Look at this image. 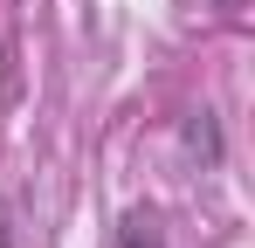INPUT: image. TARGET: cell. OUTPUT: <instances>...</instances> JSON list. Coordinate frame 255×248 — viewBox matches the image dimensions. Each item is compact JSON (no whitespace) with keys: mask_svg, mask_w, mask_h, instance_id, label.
I'll return each mask as SVG.
<instances>
[{"mask_svg":"<svg viewBox=\"0 0 255 248\" xmlns=\"http://www.w3.org/2000/svg\"><path fill=\"white\" fill-rule=\"evenodd\" d=\"M125 248H159V221L152 214H131L125 221Z\"/></svg>","mask_w":255,"mask_h":248,"instance_id":"7a4b0ae2","label":"cell"},{"mask_svg":"<svg viewBox=\"0 0 255 248\" xmlns=\"http://www.w3.org/2000/svg\"><path fill=\"white\" fill-rule=\"evenodd\" d=\"M186 152H200V159H221V138H214L207 111H200V124H186Z\"/></svg>","mask_w":255,"mask_h":248,"instance_id":"6da1fadb","label":"cell"},{"mask_svg":"<svg viewBox=\"0 0 255 248\" xmlns=\"http://www.w3.org/2000/svg\"><path fill=\"white\" fill-rule=\"evenodd\" d=\"M0 248H14V221H7V207H0Z\"/></svg>","mask_w":255,"mask_h":248,"instance_id":"3957f363","label":"cell"}]
</instances>
